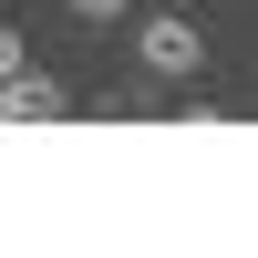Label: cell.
<instances>
[{
	"label": "cell",
	"mask_w": 258,
	"mask_h": 258,
	"mask_svg": "<svg viewBox=\"0 0 258 258\" xmlns=\"http://www.w3.org/2000/svg\"><path fill=\"white\" fill-rule=\"evenodd\" d=\"M135 62H145V73H155V83H186V73H197V62H207V31H197V21H186V11H155V21H145V31H135Z\"/></svg>",
	"instance_id": "cell-1"
},
{
	"label": "cell",
	"mask_w": 258,
	"mask_h": 258,
	"mask_svg": "<svg viewBox=\"0 0 258 258\" xmlns=\"http://www.w3.org/2000/svg\"><path fill=\"white\" fill-rule=\"evenodd\" d=\"M62 114H73V93L52 73H11L0 83V124H62Z\"/></svg>",
	"instance_id": "cell-2"
},
{
	"label": "cell",
	"mask_w": 258,
	"mask_h": 258,
	"mask_svg": "<svg viewBox=\"0 0 258 258\" xmlns=\"http://www.w3.org/2000/svg\"><path fill=\"white\" fill-rule=\"evenodd\" d=\"M124 11H135V0H73V21H83V31H114Z\"/></svg>",
	"instance_id": "cell-3"
},
{
	"label": "cell",
	"mask_w": 258,
	"mask_h": 258,
	"mask_svg": "<svg viewBox=\"0 0 258 258\" xmlns=\"http://www.w3.org/2000/svg\"><path fill=\"white\" fill-rule=\"evenodd\" d=\"M11 73H31V41H21L11 21H0V83H11Z\"/></svg>",
	"instance_id": "cell-4"
}]
</instances>
